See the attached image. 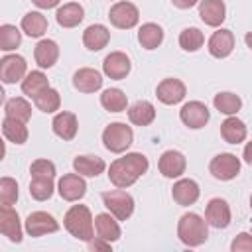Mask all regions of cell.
I'll list each match as a JSON object with an SVG mask.
<instances>
[{"mask_svg": "<svg viewBox=\"0 0 252 252\" xmlns=\"http://www.w3.org/2000/svg\"><path fill=\"white\" fill-rule=\"evenodd\" d=\"M150 167V161L140 152H130L122 158H116L108 167V179L114 187L126 189L134 185Z\"/></svg>", "mask_w": 252, "mask_h": 252, "instance_id": "obj_1", "label": "cell"}, {"mask_svg": "<svg viewBox=\"0 0 252 252\" xmlns=\"http://www.w3.org/2000/svg\"><path fill=\"white\" fill-rule=\"evenodd\" d=\"M63 226L71 236H75L77 240H83V242L93 240L96 234L94 219L87 205H73L63 217Z\"/></svg>", "mask_w": 252, "mask_h": 252, "instance_id": "obj_2", "label": "cell"}, {"mask_svg": "<svg viewBox=\"0 0 252 252\" xmlns=\"http://www.w3.org/2000/svg\"><path fill=\"white\" fill-rule=\"evenodd\" d=\"M177 238L189 248L205 244L207 238H209L207 219H203L197 213H185L177 222Z\"/></svg>", "mask_w": 252, "mask_h": 252, "instance_id": "obj_3", "label": "cell"}, {"mask_svg": "<svg viewBox=\"0 0 252 252\" xmlns=\"http://www.w3.org/2000/svg\"><path fill=\"white\" fill-rule=\"evenodd\" d=\"M134 142V132L124 122H112L102 130V144L112 154H124Z\"/></svg>", "mask_w": 252, "mask_h": 252, "instance_id": "obj_4", "label": "cell"}, {"mask_svg": "<svg viewBox=\"0 0 252 252\" xmlns=\"http://www.w3.org/2000/svg\"><path fill=\"white\" fill-rule=\"evenodd\" d=\"M102 203L108 209V213H112L118 220H128L134 213V199L130 193H126L124 189L116 187L110 191L102 193Z\"/></svg>", "mask_w": 252, "mask_h": 252, "instance_id": "obj_5", "label": "cell"}, {"mask_svg": "<svg viewBox=\"0 0 252 252\" xmlns=\"http://www.w3.org/2000/svg\"><path fill=\"white\" fill-rule=\"evenodd\" d=\"M209 171L219 181H230V179L238 177V173H240V159L228 152L217 154L209 163Z\"/></svg>", "mask_w": 252, "mask_h": 252, "instance_id": "obj_6", "label": "cell"}, {"mask_svg": "<svg viewBox=\"0 0 252 252\" xmlns=\"http://www.w3.org/2000/svg\"><path fill=\"white\" fill-rule=\"evenodd\" d=\"M108 20L114 28L118 30H132L138 22H140V12L138 8L132 4V2H126V0H120V2H114L108 10Z\"/></svg>", "mask_w": 252, "mask_h": 252, "instance_id": "obj_7", "label": "cell"}, {"mask_svg": "<svg viewBox=\"0 0 252 252\" xmlns=\"http://www.w3.org/2000/svg\"><path fill=\"white\" fill-rule=\"evenodd\" d=\"M28 75V63L18 53H8L0 59V79L4 85H14L18 81H24Z\"/></svg>", "mask_w": 252, "mask_h": 252, "instance_id": "obj_8", "label": "cell"}, {"mask_svg": "<svg viewBox=\"0 0 252 252\" xmlns=\"http://www.w3.org/2000/svg\"><path fill=\"white\" fill-rule=\"evenodd\" d=\"M179 118H181V122H183L187 128L199 130V128H203V126L209 122L211 112H209V108H207L205 102H201V100H189V102H185V104L181 106Z\"/></svg>", "mask_w": 252, "mask_h": 252, "instance_id": "obj_9", "label": "cell"}, {"mask_svg": "<svg viewBox=\"0 0 252 252\" xmlns=\"http://www.w3.org/2000/svg\"><path fill=\"white\" fill-rule=\"evenodd\" d=\"M24 228L30 236L37 238V236H43V234H49V232H57L59 222L55 220L53 215H49L45 211H33V213L28 215Z\"/></svg>", "mask_w": 252, "mask_h": 252, "instance_id": "obj_10", "label": "cell"}, {"mask_svg": "<svg viewBox=\"0 0 252 252\" xmlns=\"http://www.w3.org/2000/svg\"><path fill=\"white\" fill-rule=\"evenodd\" d=\"M158 169L163 177L167 179H177L185 173L187 169V159L181 152L177 150H165L161 156H159V161H158Z\"/></svg>", "mask_w": 252, "mask_h": 252, "instance_id": "obj_11", "label": "cell"}, {"mask_svg": "<svg viewBox=\"0 0 252 252\" xmlns=\"http://www.w3.org/2000/svg\"><path fill=\"white\" fill-rule=\"evenodd\" d=\"M57 191H59V195H61L63 201L73 203V201H79V199L85 197V193H87V181L77 171L75 173H65L59 179V183H57Z\"/></svg>", "mask_w": 252, "mask_h": 252, "instance_id": "obj_12", "label": "cell"}, {"mask_svg": "<svg viewBox=\"0 0 252 252\" xmlns=\"http://www.w3.org/2000/svg\"><path fill=\"white\" fill-rule=\"evenodd\" d=\"M132 69V63H130V57L122 51H110L104 61H102V73L108 77V79H114V81H122L128 77Z\"/></svg>", "mask_w": 252, "mask_h": 252, "instance_id": "obj_13", "label": "cell"}, {"mask_svg": "<svg viewBox=\"0 0 252 252\" xmlns=\"http://www.w3.org/2000/svg\"><path fill=\"white\" fill-rule=\"evenodd\" d=\"M185 94H187L185 83L179 81V79H175V77H167V79H163V81L156 87V96H158V100L163 102V104H169V106L181 102V100L185 98Z\"/></svg>", "mask_w": 252, "mask_h": 252, "instance_id": "obj_14", "label": "cell"}, {"mask_svg": "<svg viewBox=\"0 0 252 252\" xmlns=\"http://www.w3.org/2000/svg\"><path fill=\"white\" fill-rule=\"evenodd\" d=\"M205 219H207L209 226H213V228H226L230 224V219H232L228 203L220 197L211 199L205 207Z\"/></svg>", "mask_w": 252, "mask_h": 252, "instance_id": "obj_15", "label": "cell"}, {"mask_svg": "<svg viewBox=\"0 0 252 252\" xmlns=\"http://www.w3.org/2000/svg\"><path fill=\"white\" fill-rule=\"evenodd\" d=\"M207 49L213 57L217 59H224L232 53L234 49V33L230 30H224V28H219L217 32H213V35L209 37L207 41Z\"/></svg>", "mask_w": 252, "mask_h": 252, "instance_id": "obj_16", "label": "cell"}, {"mask_svg": "<svg viewBox=\"0 0 252 252\" xmlns=\"http://www.w3.org/2000/svg\"><path fill=\"white\" fill-rule=\"evenodd\" d=\"M199 195H201V189H199V185H197L195 179L183 177V179H177L173 183V187H171V197L181 207H189V205L197 203Z\"/></svg>", "mask_w": 252, "mask_h": 252, "instance_id": "obj_17", "label": "cell"}, {"mask_svg": "<svg viewBox=\"0 0 252 252\" xmlns=\"http://www.w3.org/2000/svg\"><path fill=\"white\" fill-rule=\"evenodd\" d=\"M102 75L93 69V67H83V69H77L75 75H73V87L79 91V93H96L100 87H102Z\"/></svg>", "mask_w": 252, "mask_h": 252, "instance_id": "obj_18", "label": "cell"}, {"mask_svg": "<svg viewBox=\"0 0 252 252\" xmlns=\"http://www.w3.org/2000/svg\"><path fill=\"white\" fill-rule=\"evenodd\" d=\"M51 128H53V134L65 142L73 140L79 132V120L73 112H67V110H61L53 116V122H51Z\"/></svg>", "mask_w": 252, "mask_h": 252, "instance_id": "obj_19", "label": "cell"}, {"mask_svg": "<svg viewBox=\"0 0 252 252\" xmlns=\"http://www.w3.org/2000/svg\"><path fill=\"white\" fill-rule=\"evenodd\" d=\"M0 232L10 242H22V222L12 207H0Z\"/></svg>", "mask_w": 252, "mask_h": 252, "instance_id": "obj_20", "label": "cell"}, {"mask_svg": "<svg viewBox=\"0 0 252 252\" xmlns=\"http://www.w3.org/2000/svg\"><path fill=\"white\" fill-rule=\"evenodd\" d=\"M199 18L211 28H220V24L226 18L224 2L222 0H201L199 2Z\"/></svg>", "mask_w": 252, "mask_h": 252, "instance_id": "obj_21", "label": "cell"}, {"mask_svg": "<svg viewBox=\"0 0 252 252\" xmlns=\"http://www.w3.org/2000/svg\"><path fill=\"white\" fill-rule=\"evenodd\" d=\"M94 232L98 238L108 240V242H116L122 234L118 219L112 213H98L94 217Z\"/></svg>", "mask_w": 252, "mask_h": 252, "instance_id": "obj_22", "label": "cell"}, {"mask_svg": "<svg viewBox=\"0 0 252 252\" xmlns=\"http://www.w3.org/2000/svg\"><path fill=\"white\" fill-rule=\"evenodd\" d=\"M33 59L39 69H51L59 59V45L53 39H39L33 47Z\"/></svg>", "mask_w": 252, "mask_h": 252, "instance_id": "obj_23", "label": "cell"}, {"mask_svg": "<svg viewBox=\"0 0 252 252\" xmlns=\"http://www.w3.org/2000/svg\"><path fill=\"white\" fill-rule=\"evenodd\" d=\"M110 41V30L104 24H91L83 32V45L89 51H100Z\"/></svg>", "mask_w": 252, "mask_h": 252, "instance_id": "obj_24", "label": "cell"}, {"mask_svg": "<svg viewBox=\"0 0 252 252\" xmlns=\"http://www.w3.org/2000/svg\"><path fill=\"white\" fill-rule=\"evenodd\" d=\"M85 18V8L79 2H67L57 8L55 20L61 28H77Z\"/></svg>", "mask_w": 252, "mask_h": 252, "instance_id": "obj_25", "label": "cell"}, {"mask_svg": "<svg viewBox=\"0 0 252 252\" xmlns=\"http://www.w3.org/2000/svg\"><path fill=\"white\" fill-rule=\"evenodd\" d=\"M73 169L83 177H96L106 169V163L98 156H77L73 159Z\"/></svg>", "mask_w": 252, "mask_h": 252, "instance_id": "obj_26", "label": "cell"}, {"mask_svg": "<svg viewBox=\"0 0 252 252\" xmlns=\"http://www.w3.org/2000/svg\"><path fill=\"white\" fill-rule=\"evenodd\" d=\"M128 120L134 126H150L156 120V108L150 100H136L128 108Z\"/></svg>", "mask_w": 252, "mask_h": 252, "instance_id": "obj_27", "label": "cell"}, {"mask_svg": "<svg viewBox=\"0 0 252 252\" xmlns=\"http://www.w3.org/2000/svg\"><path fill=\"white\" fill-rule=\"evenodd\" d=\"M138 41L148 51L158 49L161 45V41H163V30H161V26H158L154 22L142 24L140 30H138Z\"/></svg>", "mask_w": 252, "mask_h": 252, "instance_id": "obj_28", "label": "cell"}, {"mask_svg": "<svg viewBox=\"0 0 252 252\" xmlns=\"http://www.w3.org/2000/svg\"><path fill=\"white\" fill-rule=\"evenodd\" d=\"M246 134H248L246 124L236 116H228L220 124V136L226 144H240L246 140Z\"/></svg>", "mask_w": 252, "mask_h": 252, "instance_id": "obj_29", "label": "cell"}, {"mask_svg": "<svg viewBox=\"0 0 252 252\" xmlns=\"http://www.w3.org/2000/svg\"><path fill=\"white\" fill-rule=\"evenodd\" d=\"M2 134H4V138L8 142L18 144V146L28 142V126H26V122L10 118V116H4V120H2Z\"/></svg>", "mask_w": 252, "mask_h": 252, "instance_id": "obj_30", "label": "cell"}, {"mask_svg": "<svg viewBox=\"0 0 252 252\" xmlns=\"http://www.w3.org/2000/svg\"><path fill=\"white\" fill-rule=\"evenodd\" d=\"M20 28L26 35L30 37H41L45 32H47V18L41 14V12H28L22 22H20Z\"/></svg>", "mask_w": 252, "mask_h": 252, "instance_id": "obj_31", "label": "cell"}, {"mask_svg": "<svg viewBox=\"0 0 252 252\" xmlns=\"http://www.w3.org/2000/svg\"><path fill=\"white\" fill-rule=\"evenodd\" d=\"M47 87H49V81H47V77H45L43 71H30V73L24 77V81H22V93H24L26 96H30L32 100H33L41 91H45Z\"/></svg>", "mask_w": 252, "mask_h": 252, "instance_id": "obj_32", "label": "cell"}, {"mask_svg": "<svg viewBox=\"0 0 252 252\" xmlns=\"http://www.w3.org/2000/svg\"><path fill=\"white\" fill-rule=\"evenodd\" d=\"M100 104L108 112H122L128 110V96L120 89H106L100 94Z\"/></svg>", "mask_w": 252, "mask_h": 252, "instance_id": "obj_33", "label": "cell"}, {"mask_svg": "<svg viewBox=\"0 0 252 252\" xmlns=\"http://www.w3.org/2000/svg\"><path fill=\"white\" fill-rule=\"evenodd\" d=\"M4 114L22 122H28L32 118V104L22 96H12L4 104Z\"/></svg>", "mask_w": 252, "mask_h": 252, "instance_id": "obj_34", "label": "cell"}, {"mask_svg": "<svg viewBox=\"0 0 252 252\" xmlns=\"http://www.w3.org/2000/svg\"><path fill=\"white\" fill-rule=\"evenodd\" d=\"M33 104L37 110L45 112V114H51L55 110H59L61 106V96H59V91H55L53 87H47L45 91H41L35 98H33Z\"/></svg>", "mask_w": 252, "mask_h": 252, "instance_id": "obj_35", "label": "cell"}, {"mask_svg": "<svg viewBox=\"0 0 252 252\" xmlns=\"http://www.w3.org/2000/svg\"><path fill=\"white\" fill-rule=\"evenodd\" d=\"M213 104H215V108L219 110V112H222V114H226V116H234L240 108H242V100H240V96L238 94H234V93H219V94H215V98H213Z\"/></svg>", "mask_w": 252, "mask_h": 252, "instance_id": "obj_36", "label": "cell"}, {"mask_svg": "<svg viewBox=\"0 0 252 252\" xmlns=\"http://www.w3.org/2000/svg\"><path fill=\"white\" fill-rule=\"evenodd\" d=\"M205 43V35L199 28H185L181 33H179V47L183 51H189V53H195L203 47Z\"/></svg>", "mask_w": 252, "mask_h": 252, "instance_id": "obj_37", "label": "cell"}, {"mask_svg": "<svg viewBox=\"0 0 252 252\" xmlns=\"http://www.w3.org/2000/svg\"><path fill=\"white\" fill-rule=\"evenodd\" d=\"M53 191H55L53 177H32V181H30V195L35 201H47V199H51Z\"/></svg>", "mask_w": 252, "mask_h": 252, "instance_id": "obj_38", "label": "cell"}, {"mask_svg": "<svg viewBox=\"0 0 252 252\" xmlns=\"http://www.w3.org/2000/svg\"><path fill=\"white\" fill-rule=\"evenodd\" d=\"M22 43V32L12 26V24H2L0 26V49L2 51H14Z\"/></svg>", "mask_w": 252, "mask_h": 252, "instance_id": "obj_39", "label": "cell"}, {"mask_svg": "<svg viewBox=\"0 0 252 252\" xmlns=\"http://www.w3.org/2000/svg\"><path fill=\"white\" fill-rule=\"evenodd\" d=\"M18 197H20V191H18L16 179H12V177H2V179H0V205L12 207V205H16Z\"/></svg>", "mask_w": 252, "mask_h": 252, "instance_id": "obj_40", "label": "cell"}, {"mask_svg": "<svg viewBox=\"0 0 252 252\" xmlns=\"http://www.w3.org/2000/svg\"><path fill=\"white\" fill-rule=\"evenodd\" d=\"M30 173H32V177H55L57 169H55V163H53V161L41 158V159L32 161Z\"/></svg>", "mask_w": 252, "mask_h": 252, "instance_id": "obj_41", "label": "cell"}, {"mask_svg": "<svg viewBox=\"0 0 252 252\" xmlns=\"http://www.w3.org/2000/svg\"><path fill=\"white\" fill-rule=\"evenodd\" d=\"M230 250L232 252H252V234H248V232L236 234L230 242Z\"/></svg>", "mask_w": 252, "mask_h": 252, "instance_id": "obj_42", "label": "cell"}, {"mask_svg": "<svg viewBox=\"0 0 252 252\" xmlns=\"http://www.w3.org/2000/svg\"><path fill=\"white\" fill-rule=\"evenodd\" d=\"M110 244H112V242L102 240V238H98V236H94L93 240H89V242H87L89 250H93V252H96V250H110Z\"/></svg>", "mask_w": 252, "mask_h": 252, "instance_id": "obj_43", "label": "cell"}, {"mask_svg": "<svg viewBox=\"0 0 252 252\" xmlns=\"http://www.w3.org/2000/svg\"><path fill=\"white\" fill-rule=\"evenodd\" d=\"M37 8H41V10H49V8H55V6H59V2L61 0H32Z\"/></svg>", "mask_w": 252, "mask_h": 252, "instance_id": "obj_44", "label": "cell"}, {"mask_svg": "<svg viewBox=\"0 0 252 252\" xmlns=\"http://www.w3.org/2000/svg\"><path fill=\"white\" fill-rule=\"evenodd\" d=\"M171 4H173L175 8H179V10H189V8H193L195 4H199V0H171Z\"/></svg>", "mask_w": 252, "mask_h": 252, "instance_id": "obj_45", "label": "cell"}, {"mask_svg": "<svg viewBox=\"0 0 252 252\" xmlns=\"http://www.w3.org/2000/svg\"><path fill=\"white\" fill-rule=\"evenodd\" d=\"M242 158H244V161H246L248 165H252V142H248V144L244 146V152H242Z\"/></svg>", "mask_w": 252, "mask_h": 252, "instance_id": "obj_46", "label": "cell"}, {"mask_svg": "<svg viewBox=\"0 0 252 252\" xmlns=\"http://www.w3.org/2000/svg\"><path fill=\"white\" fill-rule=\"evenodd\" d=\"M244 41H246V45L252 49V32H248V33L244 35Z\"/></svg>", "mask_w": 252, "mask_h": 252, "instance_id": "obj_47", "label": "cell"}, {"mask_svg": "<svg viewBox=\"0 0 252 252\" xmlns=\"http://www.w3.org/2000/svg\"><path fill=\"white\" fill-rule=\"evenodd\" d=\"M250 209H252V195H250Z\"/></svg>", "mask_w": 252, "mask_h": 252, "instance_id": "obj_48", "label": "cell"}]
</instances>
